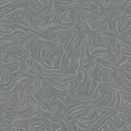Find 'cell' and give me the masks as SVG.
<instances>
[{"mask_svg": "<svg viewBox=\"0 0 131 131\" xmlns=\"http://www.w3.org/2000/svg\"><path fill=\"white\" fill-rule=\"evenodd\" d=\"M29 3V0H12V5H18V4H25Z\"/></svg>", "mask_w": 131, "mask_h": 131, "instance_id": "6da1fadb", "label": "cell"}, {"mask_svg": "<svg viewBox=\"0 0 131 131\" xmlns=\"http://www.w3.org/2000/svg\"><path fill=\"white\" fill-rule=\"evenodd\" d=\"M34 97H35V99H36V101H37V102H39V104H40V103H42V99L40 98L38 94H34Z\"/></svg>", "mask_w": 131, "mask_h": 131, "instance_id": "7a4b0ae2", "label": "cell"}]
</instances>
